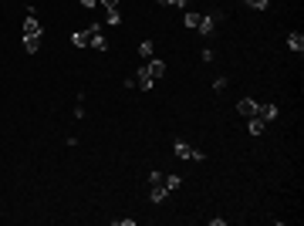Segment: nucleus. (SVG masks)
<instances>
[{
  "label": "nucleus",
  "mask_w": 304,
  "mask_h": 226,
  "mask_svg": "<svg viewBox=\"0 0 304 226\" xmlns=\"http://www.w3.org/2000/svg\"><path fill=\"white\" fill-rule=\"evenodd\" d=\"M186 27H196L200 34H213V27H217V17H210V14H193V10H186Z\"/></svg>",
  "instance_id": "f257e3e1"
},
{
  "label": "nucleus",
  "mask_w": 304,
  "mask_h": 226,
  "mask_svg": "<svg viewBox=\"0 0 304 226\" xmlns=\"http://www.w3.org/2000/svg\"><path fill=\"white\" fill-rule=\"evenodd\" d=\"M41 24H37V14H27V20H24V37H41Z\"/></svg>",
  "instance_id": "f03ea898"
},
{
  "label": "nucleus",
  "mask_w": 304,
  "mask_h": 226,
  "mask_svg": "<svg viewBox=\"0 0 304 226\" xmlns=\"http://www.w3.org/2000/svg\"><path fill=\"white\" fill-rule=\"evenodd\" d=\"M152 81H155V78L149 75V68H139V71H135V88H139V91H149Z\"/></svg>",
  "instance_id": "7ed1b4c3"
},
{
  "label": "nucleus",
  "mask_w": 304,
  "mask_h": 226,
  "mask_svg": "<svg viewBox=\"0 0 304 226\" xmlns=\"http://www.w3.org/2000/svg\"><path fill=\"white\" fill-rule=\"evenodd\" d=\"M88 48H95V51H105L108 44H105V37H101V24H91V44Z\"/></svg>",
  "instance_id": "20e7f679"
},
{
  "label": "nucleus",
  "mask_w": 304,
  "mask_h": 226,
  "mask_svg": "<svg viewBox=\"0 0 304 226\" xmlns=\"http://www.w3.org/2000/svg\"><path fill=\"white\" fill-rule=\"evenodd\" d=\"M236 112H240L243 118H253V115H257V101H253V98H240Z\"/></svg>",
  "instance_id": "39448f33"
},
{
  "label": "nucleus",
  "mask_w": 304,
  "mask_h": 226,
  "mask_svg": "<svg viewBox=\"0 0 304 226\" xmlns=\"http://www.w3.org/2000/svg\"><path fill=\"white\" fill-rule=\"evenodd\" d=\"M71 44H75V48H88V44H91V27H88V31H75V34H71Z\"/></svg>",
  "instance_id": "423d86ee"
},
{
  "label": "nucleus",
  "mask_w": 304,
  "mask_h": 226,
  "mask_svg": "<svg viewBox=\"0 0 304 226\" xmlns=\"http://www.w3.org/2000/svg\"><path fill=\"white\" fill-rule=\"evenodd\" d=\"M257 115H260V118L270 125V122L277 118V105H257Z\"/></svg>",
  "instance_id": "0eeeda50"
},
{
  "label": "nucleus",
  "mask_w": 304,
  "mask_h": 226,
  "mask_svg": "<svg viewBox=\"0 0 304 226\" xmlns=\"http://www.w3.org/2000/svg\"><path fill=\"white\" fill-rule=\"evenodd\" d=\"M146 68H149L152 78H162V75H166V61H159V58H149V65H146Z\"/></svg>",
  "instance_id": "6e6552de"
},
{
  "label": "nucleus",
  "mask_w": 304,
  "mask_h": 226,
  "mask_svg": "<svg viewBox=\"0 0 304 226\" xmlns=\"http://www.w3.org/2000/svg\"><path fill=\"white\" fill-rule=\"evenodd\" d=\"M287 48H291L294 54H301V51H304V37L298 34V31H294V34H287Z\"/></svg>",
  "instance_id": "1a4fd4ad"
},
{
  "label": "nucleus",
  "mask_w": 304,
  "mask_h": 226,
  "mask_svg": "<svg viewBox=\"0 0 304 226\" xmlns=\"http://www.w3.org/2000/svg\"><path fill=\"white\" fill-rule=\"evenodd\" d=\"M264 129H267V122H264L260 115H253V118H250V135H260Z\"/></svg>",
  "instance_id": "9d476101"
},
{
  "label": "nucleus",
  "mask_w": 304,
  "mask_h": 226,
  "mask_svg": "<svg viewBox=\"0 0 304 226\" xmlns=\"http://www.w3.org/2000/svg\"><path fill=\"white\" fill-rule=\"evenodd\" d=\"M24 48H27V54H37L41 51V37H24Z\"/></svg>",
  "instance_id": "9b49d317"
},
{
  "label": "nucleus",
  "mask_w": 304,
  "mask_h": 226,
  "mask_svg": "<svg viewBox=\"0 0 304 226\" xmlns=\"http://www.w3.org/2000/svg\"><path fill=\"white\" fill-rule=\"evenodd\" d=\"M166 199H169V189L166 186H155L152 189V203H166Z\"/></svg>",
  "instance_id": "f8f14e48"
},
{
  "label": "nucleus",
  "mask_w": 304,
  "mask_h": 226,
  "mask_svg": "<svg viewBox=\"0 0 304 226\" xmlns=\"http://www.w3.org/2000/svg\"><path fill=\"white\" fill-rule=\"evenodd\" d=\"M152 51H155V48H152V41H142V44H139V58H142V61H149Z\"/></svg>",
  "instance_id": "ddd939ff"
},
{
  "label": "nucleus",
  "mask_w": 304,
  "mask_h": 226,
  "mask_svg": "<svg viewBox=\"0 0 304 226\" xmlns=\"http://www.w3.org/2000/svg\"><path fill=\"white\" fill-rule=\"evenodd\" d=\"M162 186L172 193V189H179V186H183V179H179V176H166V179H162Z\"/></svg>",
  "instance_id": "4468645a"
},
{
  "label": "nucleus",
  "mask_w": 304,
  "mask_h": 226,
  "mask_svg": "<svg viewBox=\"0 0 304 226\" xmlns=\"http://www.w3.org/2000/svg\"><path fill=\"white\" fill-rule=\"evenodd\" d=\"M176 155H179V159H193V149H189L186 142H176Z\"/></svg>",
  "instance_id": "2eb2a0df"
},
{
  "label": "nucleus",
  "mask_w": 304,
  "mask_h": 226,
  "mask_svg": "<svg viewBox=\"0 0 304 226\" xmlns=\"http://www.w3.org/2000/svg\"><path fill=\"white\" fill-rule=\"evenodd\" d=\"M105 20H108L112 27H118V24H122V14H118V10H105Z\"/></svg>",
  "instance_id": "dca6fc26"
},
{
  "label": "nucleus",
  "mask_w": 304,
  "mask_h": 226,
  "mask_svg": "<svg viewBox=\"0 0 304 226\" xmlns=\"http://www.w3.org/2000/svg\"><path fill=\"white\" fill-rule=\"evenodd\" d=\"M98 3H101L105 10H118V0H98Z\"/></svg>",
  "instance_id": "f3484780"
},
{
  "label": "nucleus",
  "mask_w": 304,
  "mask_h": 226,
  "mask_svg": "<svg viewBox=\"0 0 304 226\" xmlns=\"http://www.w3.org/2000/svg\"><path fill=\"white\" fill-rule=\"evenodd\" d=\"M149 182L152 186H162V172H149Z\"/></svg>",
  "instance_id": "a211bd4d"
},
{
  "label": "nucleus",
  "mask_w": 304,
  "mask_h": 226,
  "mask_svg": "<svg viewBox=\"0 0 304 226\" xmlns=\"http://www.w3.org/2000/svg\"><path fill=\"white\" fill-rule=\"evenodd\" d=\"M247 3H250L253 10H264V7H267V0H247Z\"/></svg>",
  "instance_id": "6ab92c4d"
},
{
  "label": "nucleus",
  "mask_w": 304,
  "mask_h": 226,
  "mask_svg": "<svg viewBox=\"0 0 304 226\" xmlns=\"http://www.w3.org/2000/svg\"><path fill=\"white\" fill-rule=\"evenodd\" d=\"M172 3H176V7H186V10H189V0H172Z\"/></svg>",
  "instance_id": "aec40b11"
},
{
  "label": "nucleus",
  "mask_w": 304,
  "mask_h": 226,
  "mask_svg": "<svg viewBox=\"0 0 304 226\" xmlns=\"http://www.w3.org/2000/svg\"><path fill=\"white\" fill-rule=\"evenodd\" d=\"M95 3H98V0H81V7H95Z\"/></svg>",
  "instance_id": "412c9836"
},
{
  "label": "nucleus",
  "mask_w": 304,
  "mask_h": 226,
  "mask_svg": "<svg viewBox=\"0 0 304 226\" xmlns=\"http://www.w3.org/2000/svg\"><path fill=\"white\" fill-rule=\"evenodd\" d=\"M159 3H172V0H159Z\"/></svg>",
  "instance_id": "4be33fe9"
}]
</instances>
